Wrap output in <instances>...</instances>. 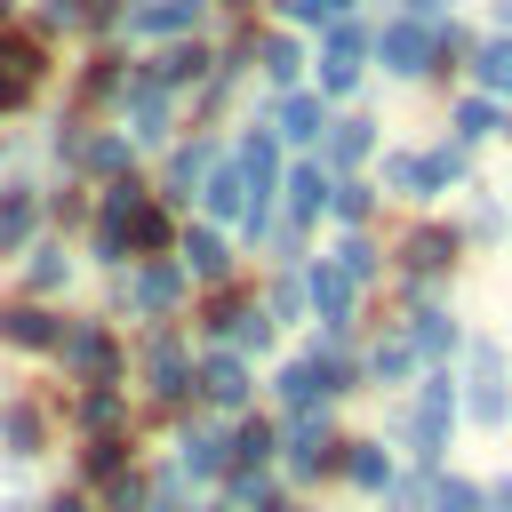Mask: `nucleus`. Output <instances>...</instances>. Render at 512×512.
Instances as JSON below:
<instances>
[{
	"instance_id": "nucleus-33",
	"label": "nucleus",
	"mask_w": 512,
	"mask_h": 512,
	"mask_svg": "<svg viewBox=\"0 0 512 512\" xmlns=\"http://www.w3.org/2000/svg\"><path fill=\"white\" fill-rule=\"evenodd\" d=\"M264 64H272V80H280V88H288V80H296V64H304V56H296V40H272V48H264Z\"/></svg>"
},
{
	"instance_id": "nucleus-2",
	"label": "nucleus",
	"mask_w": 512,
	"mask_h": 512,
	"mask_svg": "<svg viewBox=\"0 0 512 512\" xmlns=\"http://www.w3.org/2000/svg\"><path fill=\"white\" fill-rule=\"evenodd\" d=\"M464 408H472V424H504V416H512L504 352H496V344H464Z\"/></svg>"
},
{
	"instance_id": "nucleus-23",
	"label": "nucleus",
	"mask_w": 512,
	"mask_h": 512,
	"mask_svg": "<svg viewBox=\"0 0 512 512\" xmlns=\"http://www.w3.org/2000/svg\"><path fill=\"white\" fill-rule=\"evenodd\" d=\"M288 448H296V472H320V464H328V448H336V440H328V432H320V424H296V440H288Z\"/></svg>"
},
{
	"instance_id": "nucleus-19",
	"label": "nucleus",
	"mask_w": 512,
	"mask_h": 512,
	"mask_svg": "<svg viewBox=\"0 0 512 512\" xmlns=\"http://www.w3.org/2000/svg\"><path fill=\"white\" fill-rule=\"evenodd\" d=\"M368 144H376V128H368V120H336V136H328L336 168H360V160H368Z\"/></svg>"
},
{
	"instance_id": "nucleus-8",
	"label": "nucleus",
	"mask_w": 512,
	"mask_h": 512,
	"mask_svg": "<svg viewBox=\"0 0 512 512\" xmlns=\"http://www.w3.org/2000/svg\"><path fill=\"white\" fill-rule=\"evenodd\" d=\"M232 160H240V176H248V200H256V216H248V224H264V192H272V136H248Z\"/></svg>"
},
{
	"instance_id": "nucleus-29",
	"label": "nucleus",
	"mask_w": 512,
	"mask_h": 512,
	"mask_svg": "<svg viewBox=\"0 0 512 512\" xmlns=\"http://www.w3.org/2000/svg\"><path fill=\"white\" fill-rule=\"evenodd\" d=\"M368 200H376L368 184H344V192H328V208H336L344 224H360V216H368Z\"/></svg>"
},
{
	"instance_id": "nucleus-26",
	"label": "nucleus",
	"mask_w": 512,
	"mask_h": 512,
	"mask_svg": "<svg viewBox=\"0 0 512 512\" xmlns=\"http://www.w3.org/2000/svg\"><path fill=\"white\" fill-rule=\"evenodd\" d=\"M200 64H208L200 48H168V56L152 64V80H200Z\"/></svg>"
},
{
	"instance_id": "nucleus-40",
	"label": "nucleus",
	"mask_w": 512,
	"mask_h": 512,
	"mask_svg": "<svg viewBox=\"0 0 512 512\" xmlns=\"http://www.w3.org/2000/svg\"><path fill=\"white\" fill-rule=\"evenodd\" d=\"M504 24H512V0H504Z\"/></svg>"
},
{
	"instance_id": "nucleus-4",
	"label": "nucleus",
	"mask_w": 512,
	"mask_h": 512,
	"mask_svg": "<svg viewBox=\"0 0 512 512\" xmlns=\"http://www.w3.org/2000/svg\"><path fill=\"white\" fill-rule=\"evenodd\" d=\"M456 168H464V152H400L384 168V184L392 192H432V184H456Z\"/></svg>"
},
{
	"instance_id": "nucleus-22",
	"label": "nucleus",
	"mask_w": 512,
	"mask_h": 512,
	"mask_svg": "<svg viewBox=\"0 0 512 512\" xmlns=\"http://www.w3.org/2000/svg\"><path fill=\"white\" fill-rule=\"evenodd\" d=\"M448 248H456L448 232H416V240H408V272H440V264H448Z\"/></svg>"
},
{
	"instance_id": "nucleus-1",
	"label": "nucleus",
	"mask_w": 512,
	"mask_h": 512,
	"mask_svg": "<svg viewBox=\"0 0 512 512\" xmlns=\"http://www.w3.org/2000/svg\"><path fill=\"white\" fill-rule=\"evenodd\" d=\"M368 272H376V256H368V240H344V248H336V256H328V264L312 272V304H320L328 320H344Z\"/></svg>"
},
{
	"instance_id": "nucleus-7",
	"label": "nucleus",
	"mask_w": 512,
	"mask_h": 512,
	"mask_svg": "<svg viewBox=\"0 0 512 512\" xmlns=\"http://www.w3.org/2000/svg\"><path fill=\"white\" fill-rule=\"evenodd\" d=\"M208 216H256V200H248V176H240V160H224L216 176H208Z\"/></svg>"
},
{
	"instance_id": "nucleus-18",
	"label": "nucleus",
	"mask_w": 512,
	"mask_h": 512,
	"mask_svg": "<svg viewBox=\"0 0 512 512\" xmlns=\"http://www.w3.org/2000/svg\"><path fill=\"white\" fill-rule=\"evenodd\" d=\"M128 104H136V136H160V128H168V96H160V80H152V72L136 80V96H128Z\"/></svg>"
},
{
	"instance_id": "nucleus-3",
	"label": "nucleus",
	"mask_w": 512,
	"mask_h": 512,
	"mask_svg": "<svg viewBox=\"0 0 512 512\" xmlns=\"http://www.w3.org/2000/svg\"><path fill=\"white\" fill-rule=\"evenodd\" d=\"M448 384L440 376H424L416 384V408H408V440H416V456H440V440H448Z\"/></svg>"
},
{
	"instance_id": "nucleus-30",
	"label": "nucleus",
	"mask_w": 512,
	"mask_h": 512,
	"mask_svg": "<svg viewBox=\"0 0 512 512\" xmlns=\"http://www.w3.org/2000/svg\"><path fill=\"white\" fill-rule=\"evenodd\" d=\"M232 456H240V464H264V456H272V432H264V424H240Z\"/></svg>"
},
{
	"instance_id": "nucleus-35",
	"label": "nucleus",
	"mask_w": 512,
	"mask_h": 512,
	"mask_svg": "<svg viewBox=\"0 0 512 512\" xmlns=\"http://www.w3.org/2000/svg\"><path fill=\"white\" fill-rule=\"evenodd\" d=\"M296 24H320V16H344V0H280Z\"/></svg>"
},
{
	"instance_id": "nucleus-28",
	"label": "nucleus",
	"mask_w": 512,
	"mask_h": 512,
	"mask_svg": "<svg viewBox=\"0 0 512 512\" xmlns=\"http://www.w3.org/2000/svg\"><path fill=\"white\" fill-rule=\"evenodd\" d=\"M456 128H464V136H488V128H504V120H496V104H488V96H472V104L456 112Z\"/></svg>"
},
{
	"instance_id": "nucleus-39",
	"label": "nucleus",
	"mask_w": 512,
	"mask_h": 512,
	"mask_svg": "<svg viewBox=\"0 0 512 512\" xmlns=\"http://www.w3.org/2000/svg\"><path fill=\"white\" fill-rule=\"evenodd\" d=\"M48 512H88V504H72V496H64V504H48Z\"/></svg>"
},
{
	"instance_id": "nucleus-37",
	"label": "nucleus",
	"mask_w": 512,
	"mask_h": 512,
	"mask_svg": "<svg viewBox=\"0 0 512 512\" xmlns=\"http://www.w3.org/2000/svg\"><path fill=\"white\" fill-rule=\"evenodd\" d=\"M112 512H144V488H136V480H120V488H112Z\"/></svg>"
},
{
	"instance_id": "nucleus-9",
	"label": "nucleus",
	"mask_w": 512,
	"mask_h": 512,
	"mask_svg": "<svg viewBox=\"0 0 512 512\" xmlns=\"http://www.w3.org/2000/svg\"><path fill=\"white\" fill-rule=\"evenodd\" d=\"M200 392H208V400H216V408H240V400H248V368H240V360H224V352H216V360H208V368H200Z\"/></svg>"
},
{
	"instance_id": "nucleus-17",
	"label": "nucleus",
	"mask_w": 512,
	"mask_h": 512,
	"mask_svg": "<svg viewBox=\"0 0 512 512\" xmlns=\"http://www.w3.org/2000/svg\"><path fill=\"white\" fill-rule=\"evenodd\" d=\"M144 368H152V392H160V400H176V392H184V352H176L168 336L144 352Z\"/></svg>"
},
{
	"instance_id": "nucleus-6",
	"label": "nucleus",
	"mask_w": 512,
	"mask_h": 512,
	"mask_svg": "<svg viewBox=\"0 0 512 512\" xmlns=\"http://www.w3.org/2000/svg\"><path fill=\"white\" fill-rule=\"evenodd\" d=\"M360 56H368V32H360V24H336V32H328V64H320V88H352Z\"/></svg>"
},
{
	"instance_id": "nucleus-10",
	"label": "nucleus",
	"mask_w": 512,
	"mask_h": 512,
	"mask_svg": "<svg viewBox=\"0 0 512 512\" xmlns=\"http://www.w3.org/2000/svg\"><path fill=\"white\" fill-rule=\"evenodd\" d=\"M320 200H328V176H320V168H296V176H288V232H296L304 216H320Z\"/></svg>"
},
{
	"instance_id": "nucleus-25",
	"label": "nucleus",
	"mask_w": 512,
	"mask_h": 512,
	"mask_svg": "<svg viewBox=\"0 0 512 512\" xmlns=\"http://www.w3.org/2000/svg\"><path fill=\"white\" fill-rule=\"evenodd\" d=\"M344 472H352L360 488H384V480H392V464H384L376 448H344Z\"/></svg>"
},
{
	"instance_id": "nucleus-41",
	"label": "nucleus",
	"mask_w": 512,
	"mask_h": 512,
	"mask_svg": "<svg viewBox=\"0 0 512 512\" xmlns=\"http://www.w3.org/2000/svg\"><path fill=\"white\" fill-rule=\"evenodd\" d=\"M0 512H8V504H0Z\"/></svg>"
},
{
	"instance_id": "nucleus-12",
	"label": "nucleus",
	"mask_w": 512,
	"mask_h": 512,
	"mask_svg": "<svg viewBox=\"0 0 512 512\" xmlns=\"http://www.w3.org/2000/svg\"><path fill=\"white\" fill-rule=\"evenodd\" d=\"M472 72H480V88L512 96V40H480V48H472Z\"/></svg>"
},
{
	"instance_id": "nucleus-36",
	"label": "nucleus",
	"mask_w": 512,
	"mask_h": 512,
	"mask_svg": "<svg viewBox=\"0 0 512 512\" xmlns=\"http://www.w3.org/2000/svg\"><path fill=\"white\" fill-rule=\"evenodd\" d=\"M88 424H120V392H88Z\"/></svg>"
},
{
	"instance_id": "nucleus-14",
	"label": "nucleus",
	"mask_w": 512,
	"mask_h": 512,
	"mask_svg": "<svg viewBox=\"0 0 512 512\" xmlns=\"http://www.w3.org/2000/svg\"><path fill=\"white\" fill-rule=\"evenodd\" d=\"M176 296H184V272H176V264H152V272L136 280V304H144V312H168Z\"/></svg>"
},
{
	"instance_id": "nucleus-11",
	"label": "nucleus",
	"mask_w": 512,
	"mask_h": 512,
	"mask_svg": "<svg viewBox=\"0 0 512 512\" xmlns=\"http://www.w3.org/2000/svg\"><path fill=\"white\" fill-rule=\"evenodd\" d=\"M200 24V0H152L136 8V32H192Z\"/></svg>"
},
{
	"instance_id": "nucleus-5",
	"label": "nucleus",
	"mask_w": 512,
	"mask_h": 512,
	"mask_svg": "<svg viewBox=\"0 0 512 512\" xmlns=\"http://www.w3.org/2000/svg\"><path fill=\"white\" fill-rule=\"evenodd\" d=\"M376 56H384L392 72H432V32H424L416 16H400V24L376 40Z\"/></svg>"
},
{
	"instance_id": "nucleus-34",
	"label": "nucleus",
	"mask_w": 512,
	"mask_h": 512,
	"mask_svg": "<svg viewBox=\"0 0 512 512\" xmlns=\"http://www.w3.org/2000/svg\"><path fill=\"white\" fill-rule=\"evenodd\" d=\"M408 360H416V344H408V336H392V344L376 352V376H408Z\"/></svg>"
},
{
	"instance_id": "nucleus-31",
	"label": "nucleus",
	"mask_w": 512,
	"mask_h": 512,
	"mask_svg": "<svg viewBox=\"0 0 512 512\" xmlns=\"http://www.w3.org/2000/svg\"><path fill=\"white\" fill-rule=\"evenodd\" d=\"M24 232H32V200H8V208H0V248H16Z\"/></svg>"
},
{
	"instance_id": "nucleus-20",
	"label": "nucleus",
	"mask_w": 512,
	"mask_h": 512,
	"mask_svg": "<svg viewBox=\"0 0 512 512\" xmlns=\"http://www.w3.org/2000/svg\"><path fill=\"white\" fill-rule=\"evenodd\" d=\"M184 264H192L200 280H216L232 256H224V240H216V232H184Z\"/></svg>"
},
{
	"instance_id": "nucleus-21",
	"label": "nucleus",
	"mask_w": 512,
	"mask_h": 512,
	"mask_svg": "<svg viewBox=\"0 0 512 512\" xmlns=\"http://www.w3.org/2000/svg\"><path fill=\"white\" fill-rule=\"evenodd\" d=\"M408 344H416V352H448V344H456L448 312H416V320H408Z\"/></svg>"
},
{
	"instance_id": "nucleus-24",
	"label": "nucleus",
	"mask_w": 512,
	"mask_h": 512,
	"mask_svg": "<svg viewBox=\"0 0 512 512\" xmlns=\"http://www.w3.org/2000/svg\"><path fill=\"white\" fill-rule=\"evenodd\" d=\"M0 424H8V456H32V448H40V416H32V408H8Z\"/></svg>"
},
{
	"instance_id": "nucleus-13",
	"label": "nucleus",
	"mask_w": 512,
	"mask_h": 512,
	"mask_svg": "<svg viewBox=\"0 0 512 512\" xmlns=\"http://www.w3.org/2000/svg\"><path fill=\"white\" fill-rule=\"evenodd\" d=\"M272 128H280L288 144H304V136H320V104H312V96H280V112H272Z\"/></svg>"
},
{
	"instance_id": "nucleus-16",
	"label": "nucleus",
	"mask_w": 512,
	"mask_h": 512,
	"mask_svg": "<svg viewBox=\"0 0 512 512\" xmlns=\"http://www.w3.org/2000/svg\"><path fill=\"white\" fill-rule=\"evenodd\" d=\"M72 368H80V376H96V384H104V376H112V368H120V360H112V344H104V336H96V328H72Z\"/></svg>"
},
{
	"instance_id": "nucleus-27",
	"label": "nucleus",
	"mask_w": 512,
	"mask_h": 512,
	"mask_svg": "<svg viewBox=\"0 0 512 512\" xmlns=\"http://www.w3.org/2000/svg\"><path fill=\"white\" fill-rule=\"evenodd\" d=\"M216 464H224V440L216 432H192L184 440V472H216Z\"/></svg>"
},
{
	"instance_id": "nucleus-38",
	"label": "nucleus",
	"mask_w": 512,
	"mask_h": 512,
	"mask_svg": "<svg viewBox=\"0 0 512 512\" xmlns=\"http://www.w3.org/2000/svg\"><path fill=\"white\" fill-rule=\"evenodd\" d=\"M432 8H440V0H408V16H432Z\"/></svg>"
},
{
	"instance_id": "nucleus-15",
	"label": "nucleus",
	"mask_w": 512,
	"mask_h": 512,
	"mask_svg": "<svg viewBox=\"0 0 512 512\" xmlns=\"http://www.w3.org/2000/svg\"><path fill=\"white\" fill-rule=\"evenodd\" d=\"M0 336L8 344H56V320L32 312V304H16V312H0Z\"/></svg>"
},
{
	"instance_id": "nucleus-32",
	"label": "nucleus",
	"mask_w": 512,
	"mask_h": 512,
	"mask_svg": "<svg viewBox=\"0 0 512 512\" xmlns=\"http://www.w3.org/2000/svg\"><path fill=\"white\" fill-rule=\"evenodd\" d=\"M432 504H440V512H480V488H472V480H440Z\"/></svg>"
}]
</instances>
